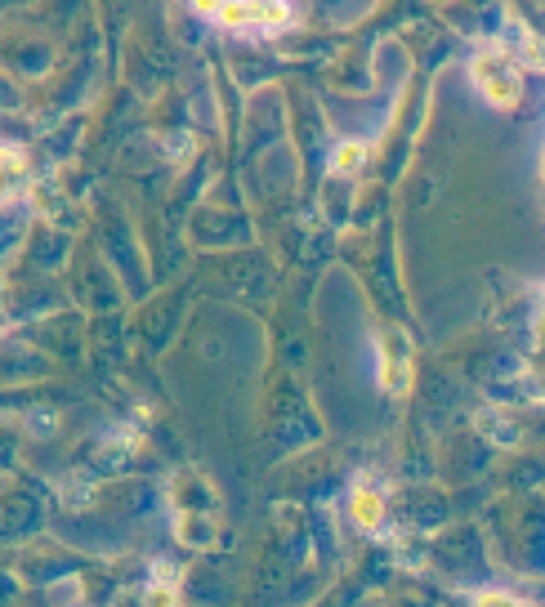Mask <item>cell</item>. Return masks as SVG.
Instances as JSON below:
<instances>
[{
  "label": "cell",
  "instance_id": "obj_5",
  "mask_svg": "<svg viewBox=\"0 0 545 607\" xmlns=\"http://www.w3.org/2000/svg\"><path fill=\"white\" fill-rule=\"evenodd\" d=\"M349 514H353V523H358L362 532H376L380 518H385V500H380L367 483H358V487H353V496H349Z\"/></svg>",
  "mask_w": 545,
  "mask_h": 607
},
{
  "label": "cell",
  "instance_id": "obj_10",
  "mask_svg": "<svg viewBox=\"0 0 545 607\" xmlns=\"http://www.w3.org/2000/svg\"><path fill=\"white\" fill-rule=\"evenodd\" d=\"M474 607H532V603H519L514 594H505V590H478Z\"/></svg>",
  "mask_w": 545,
  "mask_h": 607
},
{
  "label": "cell",
  "instance_id": "obj_8",
  "mask_svg": "<svg viewBox=\"0 0 545 607\" xmlns=\"http://www.w3.org/2000/svg\"><path fill=\"white\" fill-rule=\"evenodd\" d=\"M18 179H23V157L14 148H0V201L18 188Z\"/></svg>",
  "mask_w": 545,
  "mask_h": 607
},
{
  "label": "cell",
  "instance_id": "obj_2",
  "mask_svg": "<svg viewBox=\"0 0 545 607\" xmlns=\"http://www.w3.org/2000/svg\"><path fill=\"white\" fill-rule=\"evenodd\" d=\"M170 505L175 514H215V487L197 469H179L170 478Z\"/></svg>",
  "mask_w": 545,
  "mask_h": 607
},
{
  "label": "cell",
  "instance_id": "obj_6",
  "mask_svg": "<svg viewBox=\"0 0 545 607\" xmlns=\"http://www.w3.org/2000/svg\"><path fill=\"white\" fill-rule=\"evenodd\" d=\"M175 536L193 549L210 545L215 541V514H175Z\"/></svg>",
  "mask_w": 545,
  "mask_h": 607
},
{
  "label": "cell",
  "instance_id": "obj_7",
  "mask_svg": "<svg viewBox=\"0 0 545 607\" xmlns=\"http://www.w3.org/2000/svg\"><path fill=\"white\" fill-rule=\"evenodd\" d=\"M362 161H367V139H344L336 152H331V170L336 175H358Z\"/></svg>",
  "mask_w": 545,
  "mask_h": 607
},
{
  "label": "cell",
  "instance_id": "obj_9",
  "mask_svg": "<svg viewBox=\"0 0 545 607\" xmlns=\"http://www.w3.org/2000/svg\"><path fill=\"white\" fill-rule=\"evenodd\" d=\"M143 607H179V585H148V594H143Z\"/></svg>",
  "mask_w": 545,
  "mask_h": 607
},
{
  "label": "cell",
  "instance_id": "obj_1",
  "mask_svg": "<svg viewBox=\"0 0 545 607\" xmlns=\"http://www.w3.org/2000/svg\"><path fill=\"white\" fill-rule=\"evenodd\" d=\"M470 76H474V85H478V94H483L492 108H519V94H523V81H519V67H514L510 54H501V50H483V54H474V63H470Z\"/></svg>",
  "mask_w": 545,
  "mask_h": 607
},
{
  "label": "cell",
  "instance_id": "obj_4",
  "mask_svg": "<svg viewBox=\"0 0 545 607\" xmlns=\"http://www.w3.org/2000/svg\"><path fill=\"white\" fill-rule=\"evenodd\" d=\"M380 389L385 393H407L411 384V362H407V340L403 335L389 331L385 340H380Z\"/></svg>",
  "mask_w": 545,
  "mask_h": 607
},
{
  "label": "cell",
  "instance_id": "obj_3",
  "mask_svg": "<svg viewBox=\"0 0 545 607\" xmlns=\"http://www.w3.org/2000/svg\"><path fill=\"white\" fill-rule=\"evenodd\" d=\"M215 18L224 27H237V32H246V27H264V32H273V27L291 23V9L286 5H219Z\"/></svg>",
  "mask_w": 545,
  "mask_h": 607
},
{
  "label": "cell",
  "instance_id": "obj_11",
  "mask_svg": "<svg viewBox=\"0 0 545 607\" xmlns=\"http://www.w3.org/2000/svg\"><path fill=\"white\" fill-rule=\"evenodd\" d=\"M152 581H157V585H179V567L157 563V567H152Z\"/></svg>",
  "mask_w": 545,
  "mask_h": 607
}]
</instances>
